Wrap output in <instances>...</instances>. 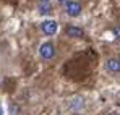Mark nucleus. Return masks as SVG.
<instances>
[{
	"mask_svg": "<svg viewBox=\"0 0 120 115\" xmlns=\"http://www.w3.org/2000/svg\"><path fill=\"white\" fill-rule=\"evenodd\" d=\"M60 3H67V2H68V0H59Z\"/></svg>",
	"mask_w": 120,
	"mask_h": 115,
	"instance_id": "8",
	"label": "nucleus"
},
{
	"mask_svg": "<svg viewBox=\"0 0 120 115\" xmlns=\"http://www.w3.org/2000/svg\"><path fill=\"white\" fill-rule=\"evenodd\" d=\"M65 10H67V13H68L70 16H78L81 13V5L78 2L71 0V2H67V3H65Z\"/></svg>",
	"mask_w": 120,
	"mask_h": 115,
	"instance_id": "3",
	"label": "nucleus"
},
{
	"mask_svg": "<svg viewBox=\"0 0 120 115\" xmlns=\"http://www.w3.org/2000/svg\"><path fill=\"white\" fill-rule=\"evenodd\" d=\"M107 70L112 73H119L120 71V58H110L107 62Z\"/></svg>",
	"mask_w": 120,
	"mask_h": 115,
	"instance_id": "5",
	"label": "nucleus"
},
{
	"mask_svg": "<svg viewBox=\"0 0 120 115\" xmlns=\"http://www.w3.org/2000/svg\"><path fill=\"white\" fill-rule=\"evenodd\" d=\"M39 54L41 57L44 58V60H50V58H54L55 55V47H54V44L52 42H45V44H42L39 49Z\"/></svg>",
	"mask_w": 120,
	"mask_h": 115,
	"instance_id": "1",
	"label": "nucleus"
},
{
	"mask_svg": "<svg viewBox=\"0 0 120 115\" xmlns=\"http://www.w3.org/2000/svg\"><path fill=\"white\" fill-rule=\"evenodd\" d=\"M39 13H41V15H47V13H50V5H49V2H41Z\"/></svg>",
	"mask_w": 120,
	"mask_h": 115,
	"instance_id": "6",
	"label": "nucleus"
},
{
	"mask_svg": "<svg viewBox=\"0 0 120 115\" xmlns=\"http://www.w3.org/2000/svg\"><path fill=\"white\" fill-rule=\"evenodd\" d=\"M114 34H115V37H119V39H120V26L114 28Z\"/></svg>",
	"mask_w": 120,
	"mask_h": 115,
	"instance_id": "7",
	"label": "nucleus"
},
{
	"mask_svg": "<svg viewBox=\"0 0 120 115\" xmlns=\"http://www.w3.org/2000/svg\"><path fill=\"white\" fill-rule=\"evenodd\" d=\"M41 28H42V33H44V34L54 36V34L57 33V29H59V24H57L54 19H47V21H42Z\"/></svg>",
	"mask_w": 120,
	"mask_h": 115,
	"instance_id": "2",
	"label": "nucleus"
},
{
	"mask_svg": "<svg viewBox=\"0 0 120 115\" xmlns=\"http://www.w3.org/2000/svg\"><path fill=\"white\" fill-rule=\"evenodd\" d=\"M83 29L78 26H68L67 28V36L68 37H83Z\"/></svg>",
	"mask_w": 120,
	"mask_h": 115,
	"instance_id": "4",
	"label": "nucleus"
},
{
	"mask_svg": "<svg viewBox=\"0 0 120 115\" xmlns=\"http://www.w3.org/2000/svg\"><path fill=\"white\" fill-rule=\"evenodd\" d=\"M41 2H49V0H41Z\"/></svg>",
	"mask_w": 120,
	"mask_h": 115,
	"instance_id": "9",
	"label": "nucleus"
}]
</instances>
